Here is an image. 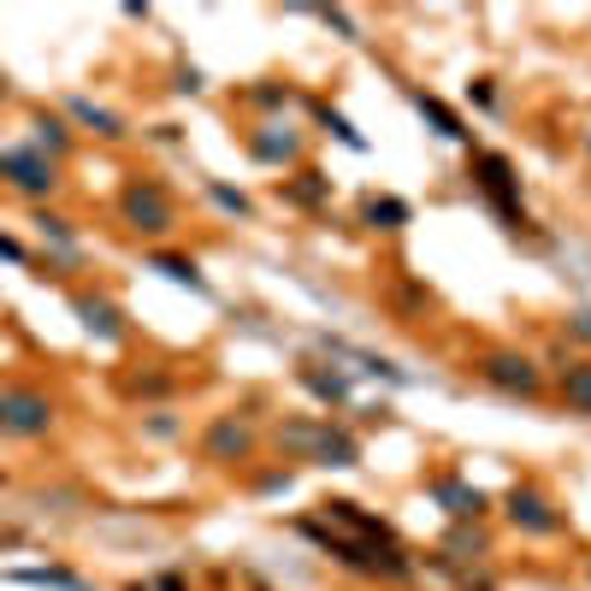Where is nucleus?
I'll use <instances>...</instances> for the list:
<instances>
[{"label":"nucleus","instance_id":"3","mask_svg":"<svg viewBox=\"0 0 591 591\" xmlns=\"http://www.w3.org/2000/svg\"><path fill=\"white\" fill-rule=\"evenodd\" d=\"M0 184H12L19 196H54L60 190V166L36 149H0Z\"/></svg>","mask_w":591,"mask_h":591},{"label":"nucleus","instance_id":"24","mask_svg":"<svg viewBox=\"0 0 591 591\" xmlns=\"http://www.w3.org/2000/svg\"><path fill=\"white\" fill-rule=\"evenodd\" d=\"M0 255H7V261H31V255H24V243H12L7 231H0Z\"/></svg>","mask_w":591,"mask_h":591},{"label":"nucleus","instance_id":"11","mask_svg":"<svg viewBox=\"0 0 591 591\" xmlns=\"http://www.w3.org/2000/svg\"><path fill=\"white\" fill-rule=\"evenodd\" d=\"M432 497H438L456 521H480V515H485V497L473 492V485H461V480H438V485H432Z\"/></svg>","mask_w":591,"mask_h":591},{"label":"nucleus","instance_id":"20","mask_svg":"<svg viewBox=\"0 0 591 591\" xmlns=\"http://www.w3.org/2000/svg\"><path fill=\"white\" fill-rule=\"evenodd\" d=\"M320 125H326L331 137H343V142H350V149H367V142H362V131H350V119H343V113H331V107H320Z\"/></svg>","mask_w":591,"mask_h":591},{"label":"nucleus","instance_id":"5","mask_svg":"<svg viewBox=\"0 0 591 591\" xmlns=\"http://www.w3.org/2000/svg\"><path fill=\"white\" fill-rule=\"evenodd\" d=\"M255 450V432L237 421V414H220V421L208 426V438H201V456L208 461H243Z\"/></svg>","mask_w":591,"mask_h":591},{"label":"nucleus","instance_id":"9","mask_svg":"<svg viewBox=\"0 0 591 591\" xmlns=\"http://www.w3.org/2000/svg\"><path fill=\"white\" fill-rule=\"evenodd\" d=\"M308 456L320 461V468H355V461H362V444H355L350 432H338V426H314Z\"/></svg>","mask_w":591,"mask_h":591},{"label":"nucleus","instance_id":"2","mask_svg":"<svg viewBox=\"0 0 591 591\" xmlns=\"http://www.w3.org/2000/svg\"><path fill=\"white\" fill-rule=\"evenodd\" d=\"M54 421H60V409H54V397L31 391V385H19V391H0V438H48Z\"/></svg>","mask_w":591,"mask_h":591},{"label":"nucleus","instance_id":"19","mask_svg":"<svg viewBox=\"0 0 591 591\" xmlns=\"http://www.w3.org/2000/svg\"><path fill=\"white\" fill-rule=\"evenodd\" d=\"M291 196L302 201V208H314V201H326V178L320 172H302V178L291 184Z\"/></svg>","mask_w":591,"mask_h":591},{"label":"nucleus","instance_id":"10","mask_svg":"<svg viewBox=\"0 0 591 591\" xmlns=\"http://www.w3.org/2000/svg\"><path fill=\"white\" fill-rule=\"evenodd\" d=\"M78 320L90 326L101 343H119V338H125V314L113 308L107 296H78Z\"/></svg>","mask_w":591,"mask_h":591},{"label":"nucleus","instance_id":"14","mask_svg":"<svg viewBox=\"0 0 591 591\" xmlns=\"http://www.w3.org/2000/svg\"><path fill=\"white\" fill-rule=\"evenodd\" d=\"M367 225H379V231L409 225V201H397V196H373V201H367Z\"/></svg>","mask_w":591,"mask_h":591},{"label":"nucleus","instance_id":"16","mask_svg":"<svg viewBox=\"0 0 591 591\" xmlns=\"http://www.w3.org/2000/svg\"><path fill=\"white\" fill-rule=\"evenodd\" d=\"M71 149V137H66V125L60 119H48V113H36V154H66Z\"/></svg>","mask_w":591,"mask_h":591},{"label":"nucleus","instance_id":"17","mask_svg":"<svg viewBox=\"0 0 591 591\" xmlns=\"http://www.w3.org/2000/svg\"><path fill=\"white\" fill-rule=\"evenodd\" d=\"M71 113H78V119H83V125H95V131H101V137H125V125H119V119H113V113H101V107H95V101H83V95H78V101H71Z\"/></svg>","mask_w":591,"mask_h":591},{"label":"nucleus","instance_id":"4","mask_svg":"<svg viewBox=\"0 0 591 591\" xmlns=\"http://www.w3.org/2000/svg\"><path fill=\"white\" fill-rule=\"evenodd\" d=\"M485 385H497V391H509V397H539V385H544V373L527 362V355H509V350H497V355H485Z\"/></svg>","mask_w":591,"mask_h":591},{"label":"nucleus","instance_id":"22","mask_svg":"<svg viewBox=\"0 0 591 591\" xmlns=\"http://www.w3.org/2000/svg\"><path fill=\"white\" fill-rule=\"evenodd\" d=\"M36 225H42V231H48V237H54V243H71V225L60 220V213H36Z\"/></svg>","mask_w":591,"mask_h":591},{"label":"nucleus","instance_id":"12","mask_svg":"<svg viewBox=\"0 0 591 591\" xmlns=\"http://www.w3.org/2000/svg\"><path fill=\"white\" fill-rule=\"evenodd\" d=\"M562 397H568V409L591 414V362H574V367H562Z\"/></svg>","mask_w":591,"mask_h":591},{"label":"nucleus","instance_id":"25","mask_svg":"<svg viewBox=\"0 0 591 591\" xmlns=\"http://www.w3.org/2000/svg\"><path fill=\"white\" fill-rule=\"evenodd\" d=\"M574 338H586V343H591V314H574Z\"/></svg>","mask_w":591,"mask_h":591},{"label":"nucleus","instance_id":"18","mask_svg":"<svg viewBox=\"0 0 591 591\" xmlns=\"http://www.w3.org/2000/svg\"><path fill=\"white\" fill-rule=\"evenodd\" d=\"M154 267L166 272V279H178V284H190V291H201V272H196V261H184V255H149Z\"/></svg>","mask_w":591,"mask_h":591},{"label":"nucleus","instance_id":"1","mask_svg":"<svg viewBox=\"0 0 591 591\" xmlns=\"http://www.w3.org/2000/svg\"><path fill=\"white\" fill-rule=\"evenodd\" d=\"M119 220L137 231V237H172L178 231V201H172V190L161 178H125L119 190Z\"/></svg>","mask_w":591,"mask_h":591},{"label":"nucleus","instance_id":"23","mask_svg":"<svg viewBox=\"0 0 591 591\" xmlns=\"http://www.w3.org/2000/svg\"><path fill=\"white\" fill-rule=\"evenodd\" d=\"M255 101H261V107H284V101H291V90H279V83H267V90H255Z\"/></svg>","mask_w":591,"mask_h":591},{"label":"nucleus","instance_id":"13","mask_svg":"<svg viewBox=\"0 0 591 591\" xmlns=\"http://www.w3.org/2000/svg\"><path fill=\"white\" fill-rule=\"evenodd\" d=\"M414 107H421V113H426V119H432V125H438V137H450V142H468V125H461V119H456V113H450V107H444V101H438V95H414Z\"/></svg>","mask_w":591,"mask_h":591},{"label":"nucleus","instance_id":"15","mask_svg":"<svg viewBox=\"0 0 591 591\" xmlns=\"http://www.w3.org/2000/svg\"><path fill=\"white\" fill-rule=\"evenodd\" d=\"M302 385H308V391L320 397V402H343V397H350V379H343V373H320V367H308V373H302Z\"/></svg>","mask_w":591,"mask_h":591},{"label":"nucleus","instance_id":"7","mask_svg":"<svg viewBox=\"0 0 591 591\" xmlns=\"http://www.w3.org/2000/svg\"><path fill=\"white\" fill-rule=\"evenodd\" d=\"M509 521L527 527V532H556L562 515H556L539 492H532V485H515V492H509Z\"/></svg>","mask_w":591,"mask_h":591},{"label":"nucleus","instance_id":"8","mask_svg":"<svg viewBox=\"0 0 591 591\" xmlns=\"http://www.w3.org/2000/svg\"><path fill=\"white\" fill-rule=\"evenodd\" d=\"M249 154H255V161H267V166H291L302 154V137L291 131V125H261V131L249 137Z\"/></svg>","mask_w":591,"mask_h":591},{"label":"nucleus","instance_id":"21","mask_svg":"<svg viewBox=\"0 0 591 591\" xmlns=\"http://www.w3.org/2000/svg\"><path fill=\"white\" fill-rule=\"evenodd\" d=\"M213 190V201H220L225 213H249V196H237V190H225V184H208Z\"/></svg>","mask_w":591,"mask_h":591},{"label":"nucleus","instance_id":"6","mask_svg":"<svg viewBox=\"0 0 591 591\" xmlns=\"http://www.w3.org/2000/svg\"><path fill=\"white\" fill-rule=\"evenodd\" d=\"M473 172H480L485 196H492L497 208H503V220L521 225V208H515V166L503 161V154H480V161H473Z\"/></svg>","mask_w":591,"mask_h":591}]
</instances>
